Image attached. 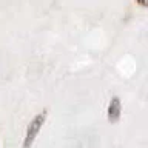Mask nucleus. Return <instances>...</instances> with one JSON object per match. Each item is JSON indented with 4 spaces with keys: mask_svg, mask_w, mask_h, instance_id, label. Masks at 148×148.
Returning <instances> with one entry per match:
<instances>
[{
    "mask_svg": "<svg viewBox=\"0 0 148 148\" xmlns=\"http://www.w3.org/2000/svg\"><path fill=\"white\" fill-rule=\"evenodd\" d=\"M45 117H46V111H42L40 114H37L36 117L31 120V123L28 125V130H26L25 140H23V148H29L32 145V142L36 140L37 134L40 133V128L45 122Z\"/></svg>",
    "mask_w": 148,
    "mask_h": 148,
    "instance_id": "nucleus-1",
    "label": "nucleus"
},
{
    "mask_svg": "<svg viewBox=\"0 0 148 148\" xmlns=\"http://www.w3.org/2000/svg\"><path fill=\"white\" fill-rule=\"evenodd\" d=\"M120 117V100L119 97H113L108 106V119L110 122H117Z\"/></svg>",
    "mask_w": 148,
    "mask_h": 148,
    "instance_id": "nucleus-2",
    "label": "nucleus"
},
{
    "mask_svg": "<svg viewBox=\"0 0 148 148\" xmlns=\"http://www.w3.org/2000/svg\"><path fill=\"white\" fill-rule=\"evenodd\" d=\"M139 2V5H142V6H147L148 5V0H137Z\"/></svg>",
    "mask_w": 148,
    "mask_h": 148,
    "instance_id": "nucleus-3",
    "label": "nucleus"
}]
</instances>
